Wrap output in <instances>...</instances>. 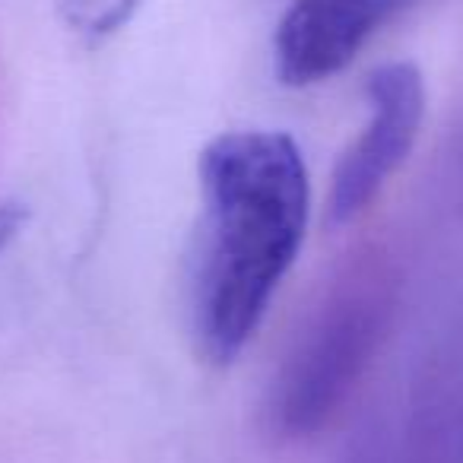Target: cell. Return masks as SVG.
I'll use <instances>...</instances> for the list:
<instances>
[{"mask_svg": "<svg viewBox=\"0 0 463 463\" xmlns=\"http://www.w3.org/2000/svg\"><path fill=\"white\" fill-rule=\"evenodd\" d=\"M200 232L191 279L197 346L229 365L264 321L305 239L308 168L279 130H232L197 162Z\"/></svg>", "mask_w": 463, "mask_h": 463, "instance_id": "6da1fadb", "label": "cell"}, {"mask_svg": "<svg viewBox=\"0 0 463 463\" xmlns=\"http://www.w3.org/2000/svg\"><path fill=\"white\" fill-rule=\"evenodd\" d=\"M391 292L387 279L362 270L343 279L321 305L273 387V422L298 438L321 429L346 400L384 334Z\"/></svg>", "mask_w": 463, "mask_h": 463, "instance_id": "7a4b0ae2", "label": "cell"}, {"mask_svg": "<svg viewBox=\"0 0 463 463\" xmlns=\"http://www.w3.org/2000/svg\"><path fill=\"white\" fill-rule=\"evenodd\" d=\"M368 118L359 140L343 153L330 187V222L343 225L372 206L406 162L425 118V83L412 64H384L368 77Z\"/></svg>", "mask_w": 463, "mask_h": 463, "instance_id": "3957f363", "label": "cell"}, {"mask_svg": "<svg viewBox=\"0 0 463 463\" xmlns=\"http://www.w3.org/2000/svg\"><path fill=\"white\" fill-rule=\"evenodd\" d=\"M410 0H292L277 29V73L311 86L340 73Z\"/></svg>", "mask_w": 463, "mask_h": 463, "instance_id": "277c9868", "label": "cell"}, {"mask_svg": "<svg viewBox=\"0 0 463 463\" xmlns=\"http://www.w3.org/2000/svg\"><path fill=\"white\" fill-rule=\"evenodd\" d=\"M137 4L140 0H58V10L67 26L83 35L86 45H99L134 16Z\"/></svg>", "mask_w": 463, "mask_h": 463, "instance_id": "5b68a950", "label": "cell"}, {"mask_svg": "<svg viewBox=\"0 0 463 463\" xmlns=\"http://www.w3.org/2000/svg\"><path fill=\"white\" fill-rule=\"evenodd\" d=\"M23 219H26V210L16 203H4L0 206V251L7 248V241L14 239L16 232H20Z\"/></svg>", "mask_w": 463, "mask_h": 463, "instance_id": "8992f818", "label": "cell"}]
</instances>
